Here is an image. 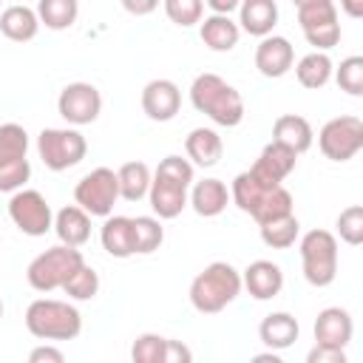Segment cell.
Here are the masks:
<instances>
[{"instance_id": "cell-9", "label": "cell", "mask_w": 363, "mask_h": 363, "mask_svg": "<svg viewBox=\"0 0 363 363\" xmlns=\"http://www.w3.org/2000/svg\"><path fill=\"white\" fill-rule=\"evenodd\" d=\"M318 145L326 159L349 162L363 147V122L357 116H335L320 128Z\"/></svg>"}, {"instance_id": "cell-28", "label": "cell", "mask_w": 363, "mask_h": 363, "mask_svg": "<svg viewBox=\"0 0 363 363\" xmlns=\"http://www.w3.org/2000/svg\"><path fill=\"white\" fill-rule=\"evenodd\" d=\"M116 179H119V196L128 201H139L150 190V170L145 162H125L116 170Z\"/></svg>"}, {"instance_id": "cell-49", "label": "cell", "mask_w": 363, "mask_h": 363, "mask_svg": "<svg viewBox=\"0 0 363 363\" xmlns=\"http://www.w3.org/2000/svg\"><path fill=\"white\" fill-rule=\"evenodd\" d=\"M295 6H306V3H315V0H292Z\"/></svg>"}, {"instance_id": "cell-43", "label": "cell", "mask_w": 363, "mask_h": 363, "mask_svg": "<svg viewBox=\"0 0 363 363\" xmlns=\"http://www.w3.org/2000/svg\"><path fill=\"white\" fill-rule=\"evenodd\" d=\"M190 349L184 346V343H179V340H167V346H164V363H190Z\"/></svg>"}, {"instance_id": "cell-13", "label": "cell", "mask_w": 363, "mask_h": 363, "mask_svg": "<svg viewBox=\"0 0 363 363\" xmlns=\"http://www.w3.org/2000/svg\"><path fill=\"white\" fill-rule=\"evenodd\" d=\"M182 108V91L170 79H150L142 88V111L153 122H170Z\"/></svg>"}, {"instance_id": "cell-45", "label": "cell", "mask_w": 363, "mask_h": 363, "mask_svg": "<svg viewBox=\"0 0 363 363\" xmlns=\"http://www.w3.org/2000/svg\"><path fill=\"white\" fill-rule=\"evenodd\" d=\"M159 6V0H122V9L133 17H145Z\"/></svg>"}, {"instance_id": "cell-29", "label": "cell", "mask_w": 363, "mask_h": 363, "mask_svg": "<svg viewBox=\"0 0 363 363\" xmlns=\"http://www.w3.org/2000/svg\"><path fill=\"white\" fill-rule=\"evenodd\" d=\"M77 14H79V3L77 0H40L37 3V17L51 31L71 28L77 23Z\"/></svg>"}, {"instance_id": "cell-47", "label": "cell", "mask_w": 363, "mask_h": 363, "mask_svg": "<svg viewBox=\"0 0 363 363\" xmlns=\"http://www.w3.org/2000/svg\"><path fill=\"white\" fill-rule=\"evenodd\" d=\"M340 6H343V11L349 14V17H363V0H340Z\"/></svg>"}, {"instance_id": "cell-11", "label": "cell", "mask_w": 363, "mask_h": 363, "mask_svg": "<svg viewBox=\"0 0 363 363\" xmlns=\"http://www.w3.org/2000/svg\"><path fill=\"white\" fill-rule=\"evenodd\" d=\"M57 111L71 125H91L102 111V96L91 82H71L60 91Z\"/></svg>"}, {"instance_id": "cell-2", "label": "cell", "mask_w": 363, "mask_h": 363, "mask_svg": "<svg viewBox=\"0 0 363 363\" xmlns=\"http://www.w3.org/2000/svg\"><path fill=\"white\" fill-rule=\"evenodd\" d=\"M241 292V275L233 264L227 261H213L210 267H204L193 284H190V303L196 312L204 315H216L221 312L227 303H233Z\"/></svg>"}, {"instance_id": "cell-4", "label": "cell", "mask_w": 363, "mask_h": 363, "mask_svg": "<svg viewBox=\"0 0 363 363\" xmlns=\"http://www.w3.org/2000/svg\"><path fill=\"white\" fill-rule=\"evenodd\" d=\"M85 264L82 252L77 247H68V244H57L45 252H40L28 269H26V278L28 284L37 289V292H51V289H62V284Z\"/></svg>"}, {"instance_id": "cell-44", "label": "cell", "mask_w": 363, "mask_h": 363, "mask_svg": "<svg viewBox=\"0 0 363 363\" xmlns=\"http://www.w3.org/2000/svg\"><path fill=\"white\" fill-rule=\"evenodd\" d=\"M28 360H31V363H62L65 354H62L60 349H54V346H37V349L28 354Z\"/></svg>"}, {"instance_id": "cell-7", "label": "cell", "mask_w": 363, "mask_h": 363, "mask_svg": "<svg viewBox=\"0 0 363 363\" xmlns=\"http://www.w3.org/2000/svg\"><path fill=\"white\" fill-rule=\"evenodd\" d=\"M119 199V179L111 167H96L88 176H82L74 187V201L88 216H111L113 204Z\"/></svg>"}, {"instance_id": "cell-15", "label": "cell", "mask_w": 363, "mask_h": 363, "mask_svg": "<svg viewBox=\"0 0 363 363\" xmlns=\"http://www.w3.org/2000/svg\"><path fill=\"white\" fill-rule=\"evenodd\" d=\"M352 332H354L352 315L340 306H326L315 318V343H320V346L346 349V343L352 340Z\"/></svg>"}, {"instance_id": "cell-1", "label": "cell", "mask_w": 363, "mask_h": 363, "mask_svg": "<svg viewBox=\"0 0 363 363\" xmlns=\"http://www.w3.org/2000/svg\"><path fill=\"white\" fill-rule=\"evenodd\" d=\"M190 102L199 113H207L221 128H235L244 119L241 94L218 74H199L190 85Z\"/></svg>"}, {"instance_id": "cell-46", "label": "cell", "mask_w": 363, "mask_h": 363, "mask_svg": "<svg viewBox=\"0 0 363 363\" xmlns=\"http://www.w3.org/2000/svg\"><path fill=\"white\" fill-rule=\"evenodd\" d=\"M241 0H207V6L213 9V14H230L238 9Z\"/></svg>"}, {"instance_id": "cell-16", "label": "cell", "mask_w": 363, "mask_h": 363, "mask_svg": "<svg viewBox=\"0 0 363 363\" xmlns=\"http://www.w3.org/2000/svg\"><path fill=\"white\" fill-rule=\"evenodd\" d=\"M241 284L247 286V292H250L255 301H269V298H275V295L281 292V286H284V272H281L278 264L261 258V261H252V264L244 269Z\"/></svg>"}, {"instance_id": "cell-5", "label": "cell", "mask_w": 363, "mask_h": 363, "mask_svg": "<svg viewBox=\"0 0 363 363\" xmlns=\"http://www.w3.org/2000/svg\"><path fill=\"white\" fill-rule=\"evenodd\" d=\"M303 278L312 286H329L337 275V241L329 230H309L301 238Z\"/></svg>"}, {"instance_id": "cell-19", "label": "cell", "mask_w": 363, "mask_h": 363, "mask_svg": "<svg viewBox=\"0 0 363 363\" xmlns=\"http://www.w3.org/2000/svg\"><path fill=\"white\" fill-rule=\"evenodd\" d=\"M54 230H57L60 244L82 247V244L91 238V216H88L79 204L62 207V210L57 213V218H54Z\"/></svg>"}, {"instance_id": "cell-24", "label": "cell", "mask_w": 363, "mask_h": 363, "mask_svg": "<svg viewBox=\"0 0 363 363\" xmlns=\"http://www.w3.org/2000/svg\"><path fill=\"white\" fill-rule=\"evenodd\" d=\"M0 31L14 43H28L40 31V17L28 6H9L0 14Z\"/></svg>"}, {"instance_id": "cell-10", "label": "cell", "mask_w": 363, "mask_h": 363, "mask_svg": "<svg viewBox=\"0 0 363 363\" xmlns=\"http://www.w3.org/2000/svg\"><path fill=\"white\" fill-rule=\"evenodd\" d=\"M9 216L17 224L20 233L26 235H45L54 227V216L51 207L45 201V196L40 190H14L11 201H9Z\"/></svg>"}, {"instance_id": "cell-30", "label": "cell", "mask_w": 363, "mask_h": 363, "mask_svg": "<svg viewBox=\"0 0 363 363\" xmlns=\"http://www.w3.org/2000/svg\"><path fill=\"white\" fill-rule=\"evenodd\" d=\"M261 227V241L272 250H286L295 244L298 233H301V224L298 218L289 213V216H281V218H272V221H264L258 224Z\"/></svg>"}, {"instance_id": "cell-18", "label": "cell", "mask_w": 363, "mask_h": 363, "mask_svg": "<svg viewBox=\"0 0 363 363\" xmlns=\"http://www.w3.org/2000/svg\"><path fill=\"white\" fill-rule=\"evenodd\" d=\"M147 196H150V207L159 218H176L187 204V187L167 182V179H159V176L150 179Z\"/></svg>"}, {"instance_id": "cell-14", "label": "cell", "mask_w": 363, "mask_h": 363, "mask_svg": "<svg viewBox=\"0 0 363 363\" xmlns=\"http://www.w3.org/2000/svg\"><path fill=\"white\" fill-rule=\"evenodd\" d=\"M292 62H295V48L286 37H275V34L261 37V43L255 48V68L264 77L278 79L292 68Z\"/></svg>"}, {"instance_id": "cell-40", "label": "cell", "mask_w": 363, "mask_h": 363, "mask_svg": "<svg viewBox=\"0 0 363 363\" xmlns=\"http://www.w3.org/2000/svg\"><path fill=\"white\" fill-rule=\"evenodd\" d=\"M337 233L352 247H357L363 241V207L360 204H352L337 216Z\"/></svg>"}, {"instance_id": "cell-23", "label": "cell", "mask_w": 363, "mask_h": 363, "mask_svg": "<svg viewBox=\"0 0 363 363\" xmlns=\"http://www.w3.org/2000/svg\"><path fill=\"white\" fill-rule=\"evenodd\" d=\"M241 28L230 20V14H210L201 23V43L213 51H233L238 45Z\"/></svg>"}, {"instance_id": "cell-35", "label": "cell", "mask_w": 363, "mask_h": 363, "mask_svg": "<svg viewBox=\"0 0 363 363\" xmlns=\"http://www.w3.org/2000/svg\"><path fill=\"white\" fill-rule=\"evenodd\" d=\"M62 289H65V295H71L74 301H91V298L99 292V275H96L88 264H82V267L62 284Z\"/></svg>"}, {"instance_id": "cell-8", "label": "cell", "mask_w": 363, "mask_h": 363, "mask_svg": "<svg viewBox=\"0 0 363 363\" xmlns=\"http://www.w3.org/2000/svg\"><path fill=\"white\" fill-rule=\"evenodd\" d=\"M298 23L306 43L315 45L318 51H329L340 43V23L332 0H315V3L298 6Z\"/></svg>"}, {"instance_id": "cell-50", "label": "cell", "mask_w": 363, "mask_h": 363, "mask_svg": "<svg viewBox=\"0 0 363 363\" xmlns=\"http://www.w3.org/2000/svg\"><path fill=\"white\" fill-rule=\"evenodd\" d=\"M0 318H3V301H0Z\"/></svg>"}, {"instance_id": "cell-27", "label": "cell", "mask_w": 363, "mask_h": 363, "mask_svg": "<svg viewBox=\"0 0 363 363\" xmlns=\"http://www.w3.org/2000/svg\"><path fill=\"white\" fill-rule=\"evenodd\" d=\"M295 77H298V82L303 88H312V91L323 88L332 79V60H329V54L326 51H312V54L301 57L298 65H295Z\"/></svg>"}, {"instance_id": "cell-21", "label": "cell", "mask_w": 363, "mask_h": 363, "mask_svg": "<svg viewBox=\"0 0 363 363\" xmlns=\"http://www.w3.org/2000/svg\"><path fill=\"white\" fill-rule=\"evenodd\" d=\"M298 332H301V326H298V320L289 312H272L258 326V335H261L264 346H269L272 352L289 349L298 340Z\"/></svg>"}, {"instance_id": "cell-39", "label": "cell", "mask_w": 363, "mask_h": 363, "mask_svg": "<svg viewBox=\"0 0 363 363\" xmlns=\"http://www.w3.org/2000/svg\"><path fill=\"white\" fill-rule=\"evenodd\" d=\"M335 77H337V85L346 94L360 96L363 94V57H346Z\"/></svg>"}, {"instance_id": "cell-41", "label": "cell", "mask_w": 363, "mask_h": 363, "mask_svg": "<svg viewBox=\"0 0 363 363\" xmlns=\"http://www.w3.org/2000/svg\"><path fill=\"white\" fill-rule=\"evenodd\" d=\"M156 176L159 179H167V182H176L182 187H190V182H193V164L187 159H182V156H164L159 162V167H156Z\"/></svg>"}, {"instance_id": "cell-33", "label": "cell", "mask_w": 363, "mask_h": 363, "mask_svg": "<svg viewBox=\"0 0 363 363\" xmlns=\"http://www.w3.org/2000/svg\"><path fill=\"white\" fill-rule=\"evenodd\" d=\"M164 241V230L159 224V218L153 216H136L133 218V244H136V252L147 255L153 250H159Z\"/></svg>"}, {"instance_id": "cell-6", "label": "cell", "mask_w": 363, "mask_h": 363, "mask_svg": "<svg viewBox=\"0 0 363 363\" xmlns=\"http://www.w3.org/2000/svg\"><path fill=\"white\" fill-rule=\"evenodd\" d=\"M37 153L48 170H68L88 153V142L74 128H45L37 136Z\"/></svg>"}, {"instance_id": "cell-37", "label": "cell", "mask_w": 363, "mask_h": 363, "mask_svg": "<svg viewBox=\"0 0 363 363\" xmlns=\"http://www.w3.org/2000/svg\"><path fill=\"white\" fill-rule=\"evenodd\" d=\"M201 11H204V0H164V14L170 17V23L182 28L201 23Z\"/></svg>"}, {"instance_id": "cell-31", "label": "cell", "mask_w": 363, "mask_h": 363, "mask_svg": "<svg viewBox=\"0 0 363 363\" xmlns=\"http://www.w3.org/2000/svg\"><path fill=\"white\" fill-rule=\"evenodd\" d=\"M267 190H272V187H264L250 170H244V173H238L235 179H233V201H235V207L238 210H244V213H250L252 216V210L261 204V199L267 196Z\"/></svg>"}, {"instance_id": "cell-48", "label": "cell", "mask_w": 363, "mask_h": 363, "mask_svg": "<svg viewBox=\"0 0 363 363\" xmlns=\"http://www.w3.org/2000/svg\"><path fill=\"white\" fill-rule=\"evenodd\" d=\"M261 360H272V363H281L275 352H269V354H255V363H261Z\"/></svg>"}, {"instance_id": "cell-36", "label": "cell", "mask_w": 363, "mask_h": 363, "mask_svg": "<svg viewBox=\"0 0 363 363\" xmlns=\"http://www.w3.org/2000/svg\"><path fill=\"white\" fill-rule=\"evenodd\" d=\"M164 346H167V337L147 332L133 340L130 357H133V363H164Z\"/></svg>"}, {"instance_id": "cell-26", "label": "cell", "mask_w": 363, "mask_h": 363, "mask_svg": "<svg viewBox=\"0 0 363 363\" xmlns=\"http://www.w3.org/2000/svg\"><path fill=\"white\" fill-rule=\"evenodd\" d=\"M227 201H230V193H227L224 182H218V179H204V182H196L193 196H190L193 210H196L199 216H204V218H213V216L224 213Z\"/></svg>"}, {"instance_id": "cell-32", "label": "cell", "mask_w": 363, "mask_h": 363, "mask_svg": "<svg viewBox=\"0 0 363 363\" xmlns=\"http://www.w3.org/2000/svg\"><path fill=\"white\" fill-rule=\"evenodd\" d=\"M289 213H292V193L278 184V187L267 190L261 204L252 210V218L258 224H264V221H272V218H281V216H289Z\"/></svg>"}, {"instance_id": "cell-38", "label": "cell", "mask_w": 363, "mask_h": 363, "mask_svg": "<svg viewBox=\"0 0 363 363\" xmlns=\"http://www.w3.org/2000/svg\"><path fill=\"white\" fill-rule=\"evenodd\" d=\"M31 176V164L28 159H11V162H3L0 164V193H14L20 190Z\"/></svg>"}, {"instance_id": "cell-22", "label": "cell", "mask_w": 363, "mask_h": 363, "mask_svg": "<svg viewBox=\"0 0 363 363\" xmlns=\"http://www.w3.org/2000/svg\"><path fill=\"white\" fill-rule=\"evenodd\" d=\"M238 11H241V20H238L241 28L252 37H267L278 23L275 0H241Z\"/></svg>"}, {"instance_id": "cell-17", "label": "cell", "mask_w": 363, "mask_h": 363, "mask_svg": "<svg viewBox=\"0 0 363 363\" xmlns=\"http://www.w3.org/2000/svg\"><path fill=\"white\" fill-rule=\"evenodd\" d=\"M102 247L108 255L113 258H128V255H136V244H133V218L128 216H105V224H102Z\"/></svg>"}, {"instance_id": "cell-12", "label": "cell", "mask_w": 363, "mask_h": 363, "mask_svg": "<svg viewBox=\"0 0 363 363\" xmlns=\"http://www.w3.org/2000/svg\"><path fill=\"white\" fill-rule=\"evenodd\" d=\"M295 162H298V153L289 150L286 145L281 142H269L261 156L255 159V164L250 167V173L264 184V187H278L292 170H295Z\"/></svg>"}, {"instance_id": "cell-20", "label": "cell", "mask_w": 363, "mask_h": 363, "mask_svg": "<svg viewBox=\"0 0 363 363\" xmlns=\"http://www.w3.org/2000/svg\"><path fill=\"white\" fill-rule=\"evenodd\" d=\"M312 139H315L312 125L303 116H298V113H284L272 125V142H281V145H286L295 153L309 150L312 147Z\"/></svg>"}, {"instance_id": "cell-34", "label": "cell", "mask_w": 363, "mask_h": 363, "mask_svg": "<svg viewBox=\"0 0 363 363\" xmlns=\"http://www.w3.org/2000/svg\"><path fill=\"white\" fill-rule=\"evenodd\" d=\"M28 150V133L23 125L17 122H6L0 125V164L11 162V159H23Z\"/></svg>"}, {"instance_id": "cell-42", "label": "cell", "mask_w": 363, "mask_h": 363, "mask_svg": "<svg viewBox=\"0 0 363 363\" xmlns=\"http://www.w3.org/2000/svg\"><path fill=\"white\" fill-rule=\"evenodd\" d=\"M309 363H346V352L343 349H335V346H320L315 343V349L306 354Z\"/></svg>"}, {"instance_id": "cell-25", "label": "cell", "mask_w": 363, "mask_h": 363, "mask_svg": "<svg viewBox=\"0 0 363 363\" xmlns=\"http://www.w3.org/2000/svg\"><path fill=\"white\" fill-rule=\"evenodd\" d=\"M184 150L199 167H213L224 153V142L213 128H196V130H190Z\"/></svg>"}, {"instance_id": "cell-3", "label": "cell", "mask_w": 363, "mask_h": 363, "mask_svg": "<svg viewBox=\"0 0 363 363\" xmlns=\"http://www.w3.org/2000/svg\"><path fill=\"white\" fill-rule=\"evenodd\" d=\"M26 329L40 340H74L82 332V315L65 301L40 298L26 309Z\"/></svg>"}]
</instances>
